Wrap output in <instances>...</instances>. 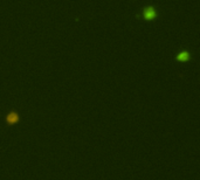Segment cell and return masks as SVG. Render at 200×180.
<instances>
[{
	"label": "cell",
	"instance_id": "1",
	"mask_svg": "<svg viewBox=\"0 0 200 180\" xmlns=\"http://www.w3.org/2000/svg\"><path fill=\"white\" fill-rule=\"evenodd\" d=\"M157 17H158V13L153 6H147L143 9V19L145 21H152L157 19Z\"/></svg>",
	"mask_w": 200,
	"mask_h": 180
},
{
	"label": "cell",
	"instance_id": "2",
	"mask_svg": "<svg viewBox=\"0 0 200 180\" xmlns=\"http://www.w3.org/2000/svg\"><path fill=\"white\" fill-rule=\"evenodd\" d=\"M19 121H20V116H19L18 112H15V111H11V112L6 116V122H7V124H9V125H14V124H17Z\"/></svg>",
	"mask_w": 200,
	"mask_h": 180
},
{
	"label": "cell",
	"instance_id": "3",
	"mask_svg": "<svg viewBox=\"0 0 200 180\" xmlns=\"http://www.w3.org/2000/svg\"><path fill=\"white\" fill-rule=\"evenodd\" d=\"M176 60L178 62H187V61H190L191 60V54H190V51L189 50H181L178 53V55L176 56Z\"/></svg>",
	"mask_w": 200,
	"mask_h": 180
}]
</instances>
